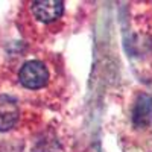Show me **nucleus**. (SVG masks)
<instances>
[{
	"mask_svg": "<svg viewBox=\"0 0 152 152\" xmlns=\"http://www.w3.org/2000/svg\"><path fill=\"white\" fill-rule=\"evenodd\" d=\"M18 79L29 90H38L47 84L49 72L41 61H28L20 69Z\"/></svg>",
	"mask_w": 152,
	"mask_h": 152,
	"instance_id": "f257e3e1",
	"label": "nucleus"
},
{
	"mask_svg": "<svg viewBox=\"0 0 152 152\" xmlns=\"http://www.w3.org/2000/svg\"><path fill=\"white\" fill-rule=\"evenodd\" d=\"M32 14L43 23H52L64 14V3L61 0H37L32 3Z\"/></svg>",
	"mask_w": 152,
	"mask_h": 152,
	"instance_id": "f03ea898",
	"label": "nucleus"
},
{
	"mask_svg": "<svg viewBox=\"0 0 152 152\" xmlns=\"http://www.w3.org/2000/svg\"><path fill=\"white\" fill-rule=\"evenodd\" d=\"M18 119L17 102L11 96H0V131H8L15 125Z\"/></svg>",
	"mask_w": 152,
	"mask_h": 152,
	"instance_id": "7ed1b4c3",
	"label": "nucleus"
},
{
	"mask_svg": "<svg viewBox=\"0 0 152 152\" xmlns=\"http://www.w3.org/2000/svg\"><path fill=\"white\" fill-rule=\"evenodd\" d=\"M132 120L140 128L152 123V97L151 96L142 94L138 97L132 111Z\"/></svg>",
	"mask_w": 152,
	"mask_h": 152,
	"instance_id": "20e7f679",
	"label": "nucleus"
}]
</instances>
